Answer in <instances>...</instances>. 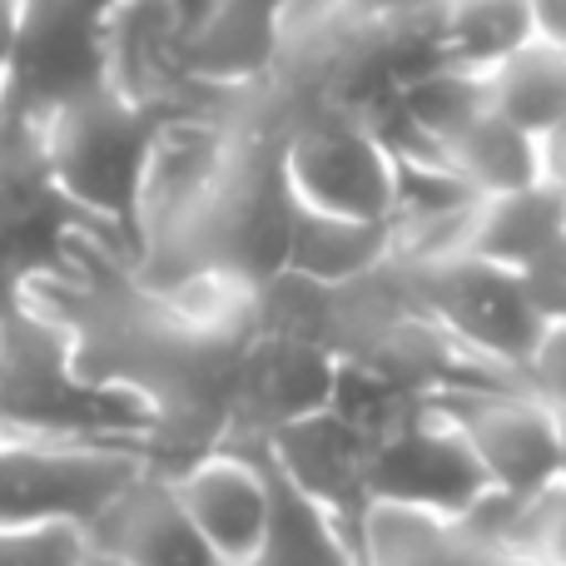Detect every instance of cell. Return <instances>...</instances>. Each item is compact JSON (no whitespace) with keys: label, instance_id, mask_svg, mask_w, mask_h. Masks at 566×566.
<instances>
[{"label":"cell","instance_id":"6da1fadb","mask_svg":"<svg viewBox=\"0 0 566 566\" xmlns=\"http://www.w3.org/2000/svg\"><path fill=\"white\" fill-rule=\"evenodd\" d=\"M155 129V109H139L109 85L50 105L40 115V165L55 199L129 244V219H135V195Z\"/></svg>","mask_w":566,"mask_h":566},{"label":"cell","instance_id":"7a4b0ae2","mask_svg":"<svg viewBox=\"0 0 566 566\" xmlns=\"http://www.w3.org/2000/svg\"><path fill=\"white\" fill-rule=\"evenodd\" d=\"M159 468L149 442L0 428V527H80Z\"/></svg>","mask_w":566,"mask_h":566},{"label":"cell","instance_id":"3957f363","mask_svg":"<svg viewBox=\"0 0 566 566\" xmlns=\"http://www.w3.org/2000/svg\"><path fill=\"white\" fill-rule=\"evenodd\" d=\"M289 195L308 209L388 219L398 205V155L358 109H303L279 125Z\"/></svg>","mask_w":566,"mask_h":566},{"label":"cell","instance_id":"277c9868","mask_svg":"<svg viewBox=\"0 0 566 566\" xmlns=\"http://www.w3.org/2000/svg\"><path fill=\"white\" fill-rule=\"evenodd\" d=\"M368 497L373 507L412 512V517L468 522L492 497V482L458 422L428 398H418L408 418L373 438Z\"/></svg>","mask_w":566,"mask_h":566},{"label":"cell","instance_id":"5b68a950","mask_svg":"<svg viewBox=\"0 0 566 566\" xmlns=\"http://www.w3.org/2000/svg\"><path fill=\"white\" fill-rule=\"evenodd\" d=\"M408 279L418 308L448 333L458 348H468L472 358L492 363L497 373L522 378L532 348L542 338V318L532 313L527 293L512 269H497L488 259L452 254L438 264H398Z\"/></svg>","mask_w":566,"mask_h":566},{"label":"cell","instance_id":"8992f818","mask_svg":"<svg viewBox=\"0 0 566 566\" xmlns=\"http://www.w3.org/2000/svg\"><path fill=\"white\" fill-rule=\"evenodd\" d=\"M432 408H442L462 428L468 448L478 452L492 492L512 502H527L562 482V438L557 408L527 392L522 382H492V388H452L432 392Z\"/></svg>","mask_w":566,"mask_h":566},{"label":"cell","instance_id":"52a82bcc","mask_svg":"<svg viewBox=\"0 0 566 566\" xmlns=\"http://www.w3.org/2000/svg\"><path fill=\"white\" fill-rule=\"evenodd\" d=\"M259 452L279 472L283 488L298 492L363 562V527H368V512H373V497H368L373 438L368 432H358L343 412L318 408L308 418H293L279 432H269L259 442Z\"/></svg>","mask_w":566,"mask_h":566},{"label":"cell","instance_id":"ba28073f","mask_svg":"<svg viewBox=\"0 0 566 566\" xmlns=\"http://www.w3.org/2000/svg\"><path fill=\"white\" fill-rule=\"evenodd\" d=\"M159 472L169 478L179 507L189 512L199 537L219 552L224 566H244L269 542L279 512V478L259 448L214 442V448Z\"/></svg>","mask_w":566,"mask_h":566},{"label":"cell","instance_id":"9c48e42d","mask_svg":"<svg viewBox=\"0 0 566 566\" xmlns=\"http://www.w3.org/2000/svg\"><path fill=\"white\" fill-rule=\"evenodd\" d=\"M105 85V50H99V15L80 0H20L15 40L6 55V90L30 115H45L60 99Z\"/></svg>","mask_w":566,"mask_h":566},{"label":"cell","instance_id":"30bf717a","mask_svg":"<svg viewBox=\"0 0 566 566\" xmlns=\"http://www.w3.org/2000/svg\"><path fill=\"white\" fill-rule=\"evenodd\" d=\"M333 378H338V358L323 343L289 338V333H254L234 363L224 442L259 448L283 422L328 408Z\"/></svg>","mask_w":566,"mask_h":566},{"label":"cell","instance_id":"8fae6325","mask_svg":"<svg viewBox=\"0 0 566 566\" xmlns=\"http://www.w3.org/2000/svg\"><path fill=\"white\" fill-rule=\"evenodd\" d=\"M90 552L119 566H224L199 537L159 468H149L105 517L90 527Z\"/></svg>","mask_w":566,"mask_h":566},{"label":"cell","instance_id":"7c38bea8","mask_svg":"<svg viewBox=\"0 0 566 566\" xmlns=\"http://www.w3.org/2000/svg\"><path fill=\"white\" fill-rule=\"evenodd\" d=\"M392 264V229L388 219H353L328 214V209H308L293 199V224H289V254H283V274L318 283V289H358V283L378 279Z\"/></svg>","mask_w":566,"mask_h":566},{"label":"cell","instance_id":"4fadbf2b","mask_svg":"<svg viewBox=\"0 0 566 566\" xmlns=\"http://www.w3.org/2000/svg\"><path fill=\"white\" fill-rule=\"evenodd\" d=\"M557 234H566V189L542 179V185L512 189V195L478 199V214H472V224H468L462 254L488 259V264L517 274V269L527 264L532 254H542Z\"/></svg>","mask_w":566,"mask_h":566},{"label":"cell","instance_id":"5bb4252c","mask_svg":"<svg viewBox=\"0 0 566 566\" xmlns=\"http://www.w3.org/2000/svg\"><path fill=\"white\" fill-rule=\"evenodd\" d=\"M418 30L438 65H462L478 75L537 40L527 0H438Z\"/></svg>","mask_w":566,"mask_h":566},{"label":"cell","instance_id":"9a60e30c","mask_svg":"<svg viewBox=\"0 0 566 566\" xmlns=\"http://www.w3.org/2000/svg\"><path fill=\"white\" fill-rule=\"evenodd\" d=\"M438 159L452 169V179L472 189L478 199H492V195H512V189H527V185H542V139L517 129L512 119L492 115L482 109L468 129L448 139L438 149Z\"/></svg>","mask_w":566,"mask_h":566},{"label":"cell","instance_id":"2e32d148","mask_svg":"<svg viewBox=\"0 0 566 566\" xmlns=\"http://www.w3.org/2000/svg\"><path fill=\"white\" fill-rule=\"evenodd\" d=\"M482 85H488L492 115L542 139L557 119H566V50L547 45V40H527L507 60L482 70Z\"/></svg>","mask_w":566,"mask_h":566},{"label":"cell","instance_id":"e0dca14e","mask_svg":"<svg viewBox=\"0 0 566 566\" xmlns=\"http://www.w3.org/2000/svg\"><path fill=\"white\" fill-rule=\"evenodd\" d=\"M244 566H363V562H358V552L298 497V492H289L279 482L274 532H269V542Z\"/></svg>","mask_w":566,"mask_h":566},{"label":"cell","instance_id":"ac0fdd59","mask_svg":"<svg viewBox=\"0 0 566 566\" xmlns=\"http://www.w3.org/2000/svg\"><path fill=\"white\" fill-rule=\"evenodd\" d=\"M0 566H90L80 527H0Z\"/></svg>","mask_w":566,"mask_h":566},{"label":"cell","instance_id":"d6986e66","mask_svg":"<svg viewBox=\"0 0 566 566\" xmlns=\"http://www.w3.org/2000/svg\"><path fill=\"white\" fill-rule=\"evenodd\" d=\"M517 283H522V293H527L532 313L542 318V328H547V323H566V234L552 239L542 254H532L527 264L517 269Z\"/></svg>","mask_w":566,"mask_h":566},{"label":"cell","instance_id":"ffe728a7","mask_svg":"<svg viewBox=\"0 0 566 566\" xmlns=\"http://www.w3.org/2000/svg\"><path fill=\"white\" fill-rule=\"evenodd\" d=\"M522 388L537 392L552 408H566V323H547L522 368Z\"/></svg>","mask_w":566,"mask_h":566},{"label":"cell","instance_id":"44dd1931","mask_svg":"<svg viewBox=\"0 0 566 566\" xmlns=\"http://www.w3.org/2000/svg\"><path fill=\"white\" fill-rule=\"evenodd\" d=\"M527 15H532V35L566 50V0H527Z\"/></svg>","mask_w":566,"mask_h":566},{"label":"cell","instance_id":"7402d4cb","mask_svg":"<svg viewBox=\"0 0 566 566\" xmlns=\"http://www.w3.org/2000/svg\"><path fill=\"white\" fill-rule=\"evenodd\" d=\"M542 175L557 189H566V119H557V125L542 135Z\"/></svg>","mask_w":566,"mask_h":566},{"label":"cell","instance_id":"603a6c76","mask_svg":"<svg viewBox=\"0 0 566 566\" xmlns=\"http://www.w3.org/2000/svg\"><path fill=\"white\" fill-rule=\"evenodd\" d=\"M557 438H562V482H566V408H557Z\"/></svg>","mask_w":566,"mask_h":566},{"label":"cell","instance_id":"cb8c5ba5","mask_svg":"<svg viewBox=\"0 0 566 566\" xmlns=\"http://www.w3.org/2000/svg\"><path fill=\"white\" fill-rule=\"evenodd\" d=\"M80 6L95 10V15H105V10H109V6H119V0H80Z\"/></svg>","mask_w":566,"mask_h":566},{"label":"cell","instance_id":"d4e9b609","mask_svg":"<svg viewBox=\"0 0 566 566\" xmlns=\"http://www.w3.org/2000/svg\"><path fill=\"white\" fill-rule=\"evenodd\" d=\"M90 566H119V562H109V557H95V552H90Z\"/></svg>","mask_w":566,"mask_h":566}]
</instances>
